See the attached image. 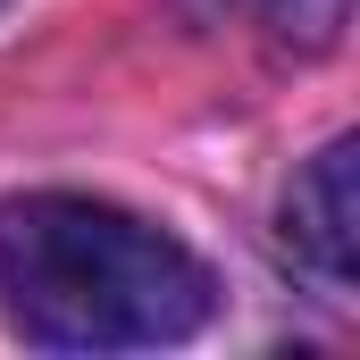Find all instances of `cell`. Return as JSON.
I'll use <instances>...</instances> for the list:
<instances>
[{"label": "cell", "mask_w": 360, "mask_h": 360, "mask_svg": "<svg viewBox=\"0 0 360 360\" xmlns=\"http://www.w3.org/2000/svg\"><path fill=\"white\" fill-rule=\"evenodd\" d=\"M252 25H269L276 42H302V51H327L344 34V8L352 0H235Z\"/></svg>", "instance_id": "cell-3"}, {"label": "cell", "mask_w": 360, "mask_h": 360, "mask_svg": "<svg viewBox=\"0 0 360 360\" xmlns=\"http://www.w3.org/2000/svg\"><path fill=\"white\" fill-rule=\"evenodd\" d=\"M0 310L51 352H143L210 319V269L92 193L0 201Z\"/></svg>", "instance_id": "cell-1"}, {"label": "cell", "mask_w": 360, "mask_h": 360, "mask_svg": "<svg viewBox=\"0 0 360 360\" xmlns=\"http://www.w3.org/2000/svg\"><path fill=\"white\" fill-rule=\"evenodd\" d=\"M285 243L302 252L310 276L352 285V269H360V151L352 143H327L293 176V193H285Z\"/></svg>", "instance_id": "cell-2"}]
</instances>
